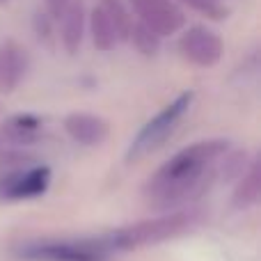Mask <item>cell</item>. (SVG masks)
I'll return each instance as SVG.
<instances>
[{
	"mask_svg": "<svg viewBox=\"0 0 261 261\" xmlns=\"http://www.w3.org/2000/svg\"><path fill=\"white\" fill-rule=\"evenodd\" d=\"M58 21H60V41H62V48L69 55H76L81 50L85 32H87V18H85L83 3L71 0L67 5V9L60 14Z\"/></svg>",
	"mask_w": 261,
	"mask_h": 261,
	"instance_id": "obj_10",
	"label": "cell"
},
{
	"mask_svg": "<svg viewBox=\"0 0 261 261\" xmlns=\"http://www.w3.org/2000/svg\"><path fill=\"white\" fill-rule=\"evenodd\" d=\"M69 3H71V0H46V9H48V14L53 18H60V14L67 9Z\"/></svg>",
	"mask_w": 261,
	"mask_h": 261,
	"instance_id": "obj_17",
	"label": "cell"
},
{
	"mask_svg": "<svg viewBox=\"0 0 261 261\" xmlns=\"http://www.w3.org/2000/svg\"><path fill=\"white\" fill-rule=\"evenodd\" d=\"M138 23L147 25L153 35L170 37L186 25V16L174 0H128Z\"/></svg>",
	"mask_w": 261,
	"mask_h": 261,
	"instance_id": "obj_6",
	"label": "cell"
},
{
	"mask_svg": "<svg viewBox=\"0 0 261 261\" xmlns=\"http://www.w3.org/2000/svg\"><path fill=\"white\" fill-rule=\"evenodd\" d=\"M179 53L195 67L211 69L222 60L225 44L216 30L206 25H193L179 37Z\"/></svg>",
	"mask_w": 261,
	"mask_h": 261,
	"instance_id": "obj_5",
	"label": "cell"
},
{
	"mask_svg": "<svg viewBox=\"0 0 261 261\" xmlns=\"http://www.w3.org/2000/svg\"><path fill=\"white\" fill-rule=\"evenodd\" d=\"M87 30H90V35H92V44H94V48L101 50V53H108V50H113L115 46L119 44L117 30H115L113 21H110V16L106 14V9L101 7V5H96V7L90 12Z\"/></svg>",
	"mask_w": 261,
	"mask_h": 261,
	"instance_id": "obj_12",
	"label": "cell"
},
{
	"mask_svg": "<svg viewBox=\"0 0 261 261\" xmlns=\"http://www.w3.org/2000/svg\"><path fill=\"white\" fill-rule=\"evenodd\" d=\"M3 3H7V0H0V5H3Z\"/></svg>",
	"mask_w": 261,
	"mask_h": 261,
	"instance_id": "obj_18",
	"label": "cell"
},
{
	"mask_svg": "<svg viewBox=\"0 0 261 261\" xmlns=\"http://www.w3.org/2000/svg\"><path fill=\"white\" fill-rule=\"evenodd\" d=\"M179 3L188 5L190 9H195V12L204 14L208 18H216V21L227 16V7L222 0H179Z\"/></svg>",
	"mask_w": 261,
	"mask_h": 261,
	"instance_id": "obj_16",
	"label": "cell"
},
{
	"mask_svg": "<svg viewBox=\"0 0 261 261\" xmlns=\"http://www.w3.org/2000/svg\"><path fill=\"white\" fill-rule=\"evenodd\" d=\"M30 67L28 50L18 41L7 39L0 46V94H12L23 83Z\"/></svg>",
	"mask_w": 261,
	"mask_h": 261,
	"instance_id": "obj_8",
	"label": "cell"
},
{
	"mask_svg": "<svg viewBox=\"0 0 261 261\" xmlns=\"http://www.w3.org/2000/svg\"><path fill=\"white\" fill-rule=\"evenodd\" d=\"M18 257L28 261H110L113 252L99 236V239L35 241L21 245Z\"/></svg>",
	"mask_w": 261,
	"mask_h": 261,
	"instance_id": "obj_3",
	"label": "cell"
},
{
	"mask_svg": "<svg viewBox=\"0 0 261 261\" xmlns=\"http://www.w3.org/2000/svg\"><path fill=\"white\" fill-rule=\"evenodd\" d=\"M195 94L193 92H181L174 101L165 106L161 113H156L142 128L135 135V140L128 147V161H140L142 156L156 151L161 144H165V140L172 135V130L179 126V122L184 119V115L193 106Z\"/></svg>",
	"mask_w": 261,
	"mask_h": 261,
	"instance_id": "obj_4",
	"label": "cell"
},
{
	"mask_svg": "<svg viewBox=\"0 0 261 261\" xmlns=\"http://www.w3.org/2000/svg\"><path fill=\"white\" fill-rule=\"evenodd\" d=\"M41 119L37 115H12L3 126V138L16 144H30L39 138Z\"/></svg>",
	"mask_w": 261,
	"mask_h": 261,
	"instance_id": "obj_13",
	"label": "cell"
},
{
	"mask_svg": "<svg viewBox=\"0 0 261 261\" xmlns=\"http://www.w3.org/2000/svg\"><path fill=\"white\" fill-rule=\"evenodd\" d=\"M50 186V170L44 165L18 167L0 179V197L5 199H32L39 197Z\"/></svg>",
	"mask_w": 261,
	"mask_h": 261,
	"instance_id": "obj_7",
	"label": "cell"
},
{
	"mask_svg": "<svg viewBox=\"0 0 261 261\" xmlns=\"http://www.w3.org/2000/svg\"><path fill=\"white\" fill-rule=\"evenodd\" d=\"M128 39L133 41L138 53H142V55H156L158 48H161V37L153 35L147 25H142V23H138V21H133V25H130Z\"/></svg>",
	"mask_w": 261,
	"mask_h": 261,
	"instance_id": "obj_15",
	"label": "cell"
},
{
	"mask_svg": "<svg viewBox=\"0 0 261 261\" xmlns=\"http://www.w3.org/2000/svg\"><path fill=\"white\" fill-rule=\"evenodd\" d=\"M199 222V213L195 208H184V211H172L163 213V216L149 218V220H140L135 225L119 227V229L110 231V234L101 236L103 243L108 245L110 252H130V250H140L147 245H156L163 241H170L174 236H181L184 231L193 229Z\"/></svg>",
	"mask_w": 261,
	"mask_h": 261,
	"instance_id": "obj_2",
	"label": "cell"
},
{
	"mask_svg": "<svg viewBox=\"0 0 261 261\" xmlns=\"http://www.w3.org/2000/svg\"><path fill=\"white\" fill-rule=\"evenodd\" d=\"M101 7L106 9V14H108L110 21H113L115 30H117V35H119V41L128 39L130 25H133V16H130L128 7L124 5V0H101Z\"/></svg>",
	"mask_w": 261,
	"mask_h": 261,
	"instance_id": "obj_14",
	"label": "cell"
},
{
	"mask_svg": "<svg viewBox=\"0 0 261 261\" xmlns=\"http://www.w3.org/2000/svg\"><path fill=\"white\" fill-rule=\"evenodd\" d=\"M64 130H67L69 138L76 140L78 144L96 147V144L108 140L110 124L106 122L101 115H94V113H71L64 119Z\"/></svg>",
	"mask_w": 261,
	"mask_h": 261,
	"instance_id": "obj_9",
	"label": "cell"
},
{
	"mask_svg": "<svg viewBox=\"0 0 261 261\" xmlns=\"http://www.w3.org/2000/svg\"><path fill=\"white\" fill-rule=\"evenodd\" d=\"M227 151H229V142L222 138L199 140L176 151L144 184L147 204L158 211L181 206L190 195L204 188V184L216 172L218 163Z\"/></svg>",
	"mask_w": 261,
	"mask_h": 261,
	"instance_id": "obj_1",
	"label": "cell"
},
{
	"mask_svg": "<svg viewBox=\"0 0 261 261\" xmlns=\"http://www.w3.org/2000/svg\"><path fill=\"white\" fill-rule=\"evenodd\" d=\"M261 197V167L259 161L254 158L245 172L239 176V186H236L234 195H231V206L245 211V208H252Z\"/></svg>",
	"mask_w": 261,
	"mask_h": 261,
	"instance_id": "obj_11",
	"label": "cell"
}]
</instances>
